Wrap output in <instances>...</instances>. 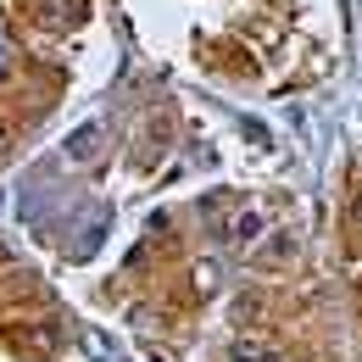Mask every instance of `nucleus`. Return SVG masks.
Returning a JSON list of instances; mask_svg holds the SVG:
<instances>
[{
  "instance_id": "obj_1",
  "label": "nucleus",
  "mask_w": 362,
  "mask_h": 362,
  "mask_svg": "<svg viewBox=\"0 0 362 362\" xmlns=\"http://www.w3.org/2000/svg\"><path fill=\"white\" fill-rule=\"evenodd\" d=\"M100 139H106V123H78L73 134H67V156L73 162H95V151H100Z\"/></svg>"
},
{
  "instance_id": "obj_2",
  "label": "nucleus",
  "mask_w": 362,
  "mask_h": 362,
  "mask_svg": "<svg viewBox=\"0 0 362 362\" xmlns=\"http://www.w3.org/2000/svg\"><path fill=\"white\" fill-rule=\"evenodd\" d=\"M257 234H262V218H257V212H245V218L234 223V240H257Z\"/></svg>"
}]
</instances>
